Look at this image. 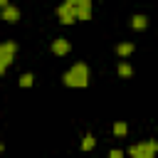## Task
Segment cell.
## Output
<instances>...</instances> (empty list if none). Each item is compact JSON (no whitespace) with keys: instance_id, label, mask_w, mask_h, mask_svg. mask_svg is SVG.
I'll return each instance as SVG.
<instances>
[{"instance_id":"6da1fadb","label":"cell","mask_w":158,"mask_h":158,"mask_svg":"<svg viewBox=\"0 0 158 158\" xmlns=\"http://www.w3.org/2000/svg\"><path fill=\"white\" fill-rule=\"evenodd\" d=\"M57 17L62 25H72V22H86L91 17V0H64L57 7Z\"/></svg>"},{"instance_id":"5bb4252c","label":"cell","mask_w":158,"mask_h":158,"mask_svg":"<svg viewBox=\"0 0 158 158\" xmlns=\"http://www.w3.org/2000/svg\"><path fill=\"white\" fill-rule=\"evenodd\" d=\"M5 5H10V0H0V10H2Z\"/></svg>"},{"instance_id":"9c48e42d","label":"cell","mask_w":158,"mask_h":158,"mask_svg":"<svg viewBox=\"0 0 158 158\" xmlns=\"http://www.w3.org/2000/svg\"><path fill=\"white\" fill-rule=\"evenodd\" d=\"M131 27H133L136 32L146 30V27H148V17H146V15H133V17H131Z\"/></svg>"},{"instance_id":"277c9868","label":"cell","mask_w":158,"mask_h":158,"mask_svg":"<svg viewBox=\"0 0 158 158\" xmlns=\"http://www.w3.org/2000/svg\"><path fill=\"white\" fill-rule=\"evenodd\" d=\"M15 54H17V44H15L12 40L0 42V77L10 69V64L15 62Z\"/></svg>"},{"instance_id":"7a4b0ae2","label":"cell","mask_w":158,"mask_h":158,"mask_svg":"<svg viewBox=\"0 0 158 158\" xmlns=\"http://www.w3.org/2000/svg\"><path fill=\"white\" fill-rule=\"evenodd\" d=\"M62 84L69 86V89H86L89 86V64L86 62H74L62 74Z\"/></svg>"},{"instance_id":"52a82bcc","label":"cell","mask_w":158,"mask_h":158,"mask_svg":"<svg viewBox=\"0 0 158 158\" xmlns=\"http://www.w3.org/2000/svg\"><path fill=\"white\" fill-rule=\"evenodd\" d=\"M114 52H116L118 59H126V57L133 52V42H118V44L114 47Z\"/></svg>"},{"instance_id":"9a60e30c","label":"cell","mask_w":158,"mask_h":158,"mask_svg":"<svg viewBox=\"0 0 158 158\" xmlns=\"http://www.w3.org/2000/svg\"><path fill=\"white\" fill-rule=\"evenodd\" d=\"M2 151H5V143H0V153H2Z\"/></svg>"},{"instance_id":"30bf717a","label":"cell","mask_w":158,"mask_h":158,"mask_svg":"<svg viewBox=\"0 0 158 158\" xmlns=\"http://www.w3.org/2000/svg\"><path fill=\"white\" fill-rule=\"evenodd\" d=\"M111 131H114L116 138H123V136L128 133V123H126V121H116V123L111 126Z\"/></svg>"},{"instance_id":"5b68a950","label":"cell","mask_w":158,"mask_h":158,"mask_svg":"<svg viewBox=\"0 0 158 158\" xmlns=\"http://www.w3.org/2000/svg\"><path fill=\"white\" fill-rule=\"evenodd\" d=\"M49 49H52V54L64 57V54H69V52H72V42H69V40H64V37H57V40H52Z\"/></svg>"},{"instance_id":"7c38bea8","label":"cell","mask_w":158,"mask_h":158,"mask_svg":"<svg viewBox=\"0 0 158 158\" xmlns=\"http://www.w3.org/2000/svg\"><path fill=\"white\" fill-rule=\"evenodd\" d=\"M94 146H96V138H94L91 133H86V136L81 138V151H91Z\"/></svg>"},{"instance_id":"8992f818","label":"cell","mask_w":158,"mask_h":158,"mask_svg":"<svg viewBox=\"0 0 158 158\" xmlns=\"http://www.w3.org/2000/svg\"><path fill=\"white\" fill-rule=\"evenodd\" d=\"M2 20L10 22V25H15V22L20 20V7H15V5H5V7H2Z\"/></svg>"},{"instance_id":"ba28073f","label":"cell","mask_w":158,"mask_h":158,"mask_svg":"<svg viewBox=\"0 0 158 158\" xmlns=\"http://www.w3.org/2000/svg\"><path fill=\"white\" fill-rule=\"evenodd\" d=\"M116 74H118V77H123V79H128V77L133 74V67H131L126 59H118V64H116Z\"/></svg>"},{"instance_id":"4fadbf2b","label":"cell","mask_w":158,"mask_h":158,"mask_svg":"<svg viewBox=\"0 0 158 158\" xmlns=\"http://www.w3.org/2000/svg\"><path fill=\"white\" fill-rule=\"evenodd\" d=\"M109 158H123V151L121 148H111L109 151Z\"/></svg>"},{"instance_id":"8fae6325","label":"cell","mask_w":158,"mask_h":158,"mask_svg":"<svg viewBox=\"0 0 158 158\" xmlns=\"http://www.w3.org/2000/svg\"><path fill=\"white\" fill-rule=\"evenodd\" d=\"M17 84H20L22 89H30V86L35 84V74H32V72H25V74L17 79Z\"/></svg>"},{"instance_id":"3957f363","label":"cell","mask_w":158,"mask_h":158,"mask_svg":"<svg viewBox=\"0 0 158 158\" xmlns=\"http://www.w3.org/2000/svg\"><path fill=\"white\" fill-rule=\"evenodd\" d=\"M156 153H158V141L156 138H148L143 143H133L128 148L131 158H156Z\"/></svg>"}]
</instances>
